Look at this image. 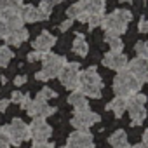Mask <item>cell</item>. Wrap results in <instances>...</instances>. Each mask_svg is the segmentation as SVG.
Listing matches in <instances>:
<instances>
[{
    "label": "cell",
    "mask_w": 148,
    "mask_h": 148,
    "mask_svg": "<svg viewBox=\"0 0 148 148\" xmlns=\"http://www.w3.org/2000/svg\"><path fill=\"white\" fill-rule=\"evenodd\" d=\"M9 105H11V101H9V99H2V101H0V112H5Z\"/></svg>",
    "instance_id": "f35d334b"
},
{
    "label": "cell",
    "mask_w": 148,
    "mask_h": 148,
    "mask_svg": "<svg viewBox=\"0 0 148 148\" xmlns=\"http://www.w3.org/2000/svg\"><path fill=\"white\" fill-rule=\"evenodd\" d=\"M79 75H80V64L79 63H66L58 77L68 91H77L79 84H80Z\"/></svg>",
    "instance_id": "8992f818"
},
{
    "label": "cell",
    "mask_w": 148,
    "mask_h": 148,
    "mask_svg": "<svg viewBox=\"0 0 148 148\" xmlns=\"http://www.w3.org/2000/svg\"><path fill=\"white\" fill-rule=\"evenodd\" d=\"M99 115L91 112V110H84V112H75L71 119V125L77 131H89V127H92L96 122H99Z\"/></svg>",
    "instance_id": "ba28073f"
},
{
    "label": "cell",
    "mask_w": 148,
    "mask_h": 148,
    "mask_svg": "<svg viewBox=\"0 0 148 148\" xmlns=\"http://www.w3.org/2000/svg\"><path fill=\"white\" fill-rule=\"evenodd\" d=\"M11 101H14V103H18L21 108H28V105H30V101H32V98H30V94H26V92H14L12 94V99Z\"/></svg>",
    "instance_id": "484cf974"
},
{
    "label": "cell",
    "mask_w": 148,
    "mask_h": 148,
    "mask_svg": "<svg viewBox=\"0 0 148 148\" xmlns=\"http://www.w3.org/2000/svg\"><path fill=\"white\" fill-rule=\"evenodd\" d=\"M44 54H45V52H38V51H32V52L28 54V61H32V63H33V61H38V59H42V58H44Z\"/></svg>",
    "instance_id": "d6a6232c"
},
{
    "label": "cell",
    "mask_w": 148,
    "mask_h": 148,
    "mask_svg": "<svg viewBox=\"0 0 148 148\" xmlns=\"http://www.w3.org/2000/svg\"><path fill=\"white\" fill-rule=\"evenodd\" d=\"M42 64H44L42 70L35 73V79L37 80H51L59 75V71L66 64V58L54 54V52H45L42 58Z\"/></svg>",
    "instance_id": "3957f363"
},
{
    "label": "cell",
    "mask_w": 148,
    "mask_h": 148,
    "mask_svg": "<svg viewBox=\"0 0 148 148\" xmlns=\"http://www.w3.org/2000/svg\"><path fill=\"white\" fill-rule=\"evenodd\" d=\"M134 51H136L138 58H148V44L146 42H138L134 45Z\"/></svg>",
    "instance_id": "4dcf8cb0"
},
{
    "label": "cell",
    "mask_w": 148,
    "mask_h": 148,
    "mask_svg": "<svg viewBox=\"0 0 148 148\" xmlns=\"http://www.w3.org/2000/svg\"><path fill=\"white\" fill-rule=\"evenodd\" d=\"M11 146V141H9V136L5 134V131L0 127V148H9Z\"/></svg>",
    "instance_id": "1f68e13d"
},
{
    "label": "cell",
    "mask_w": 148,
    "mask_h": 148,
    "mask_svg": "<svg viewBox=\"0 0 148 148\" xmlns=\"http://www.w3.org/2000/svg\"><path fill=\"white\" fill-rule=\"evenodd\" d=\"M127 99V112L131 115V125L132 127H138L145 122L146 119V108H145V103H146V96L143 92H136Z\"/></svg>",
    "instance_id": "277c9868"
},
{
    "label": "cell",
    "mask_w": 148,
    "mask_h": 148,
    "mask_svg": "<svg viewBox=\"0 0 148 148\" xmlns=\"http://www.w3.org/2000/svg\"><path fill=\"white\" fill-rule=\"evenodd\" d=\"M28 37H30V33H28V30H25V28L11 30V32H7V35H5V42H7L9 45H21L23 42L28 40Z\"/></svg>",
    "instance_id": "9a60e30c"
},
{
    "label": "cell",
    "mask_w": 148,
    "mask_h": 148,
    "mask_svg": "<svg viewBox=\"0 0 148 148\" xmlns=\"http://www.w3.org/2000/svg\"><path fill=\"white\" fill-rule=\"evenodd\" d=\"M66 16H68V19H79V21H82V23L87 21V12H86L82 2H77V4L70 5V7L66 9Z\"/></svg>",
    "instance_id": "ac0fdd59"
},
{
    "label": "cell",
    "mask_w": 148,
    "mask_h": 148,
    "mask_svg": "<svg viewBox=\"0 0 148 148\" xmlns=\"http://www.w3.org/2000/svg\"><path fill=\"white\" fill-rule=\"evenodd\" d=\"M143 145L148 146V131H145V134H143Z\"/></svg>",
    "instance_id": "ab89813d"
},
{
    "label": "cell",
    "mask_w": 148,
    "mask_h": 148,
    "mask_svg": "<svg viewBox=\"0 0 148 148\" xmlns=\"http://www.w3.org/2000/svg\"><path fill=\"white\" fill-rule=\"evenodd\" d=\"M59 2H63V0H52V4H59Z\"/></svg>",
    "instance_id": "7bdbcfd3"
},
{
    "label": "cell",
    "mask_w": 148,
    "mask_h": 148,
    "mask_svg": "<svg viewBox=\"0 0 148 148\" xmlns=\"http://www.w3.org/2000/svg\"><path fill=\"white\" fill-rule=\"evenodd\" d=\"M138 30H139V33H148V19L141 18L138 23Z\"/></svg>",
    "instance_id": "836d02e7"
},
{
    "label": "cell",
    "mask_w": 148,
    "mask_h": 148,
    "mask_svg": "<svg viewBox=\"0 0 148 148\" xmlns=\"http://www.w3.org/2000/svg\"><path fill=\"white\" fill-rule=\"evenodd\" d=\"M125 70L131 71L141 84L148 82V58H134L132 61H127Z\"/></svg>",
    "instance_id": "30bf717a"
},
{
    "label": "cell",
    "mask_w": 148,
    "mask_h": 148,
    "mask_svg": "<svg viewBox=\"0 0 148 148\" xmlns=\"http://www.w3.org/2000/svg\"><path fill=\"white\" fill-rule=\"evenodd\" d=\"M26 112H28V115L33 117V119H47V117H51V115L56 112V108H54V106H49L47 101H42V99L35 98V99L30 101Z\"/></svg>",
    "instance_id": "8fae6325"
},
{
    "label": "cell",
    "mask_w": 148,
    "mask_h": 148,
    "mask_svg": "<svg viewBox=\"0 0 148 148\" xmlns=\"http://www.w3.org/2000/svg\"><path fill=\"white\" fill-rule=\"evenodd\" d=\"M23 0H0V16L5 12H21Z\"/></svg>",
    "instance_id": "44dd1931"
},
{
    "label": "cell",
    "mask_w": 148,
    "mask_h": 148,
    "mask_svg": "<svg viewBox=\"0 0 148 148\" xmlns=\"http://www.w3.org/2000/svg\"><path fill=\"white\" fill-rule=\"evenodd\" d=\"M141 87L143 84L127 70L117 71V77L113 79V92L115 96H120V98H129L136 92H141Z\"/></svg>",
    "instance_id": "7a4b0ae2"
},
{
    "label": "cell",
    "mask_w": 148,
    "mask_h": 148,
    "mask_svg": "<svg viewBox=\"0 0 148 148\" xmlns=\"http://www.w3.org/2000/svg\"><path fill=\"white\" fill-rule=\"evenodd\" d=\"M108 143H110L113 148H122V146H127V134H125V131H122V129L115 131V132L108 138Z\"/></svg>",
    "instance_id": "603a6c76"
},
{
    "label": "cell",
    "mask_w": 148,
    "mask_h": 148,
    "mask_svg": "<svg viewBox=\"0 0 148 148\" xmlns=\"http://www.w3.org/2000/svg\"><path fill=\"white\" fill-rule=\"evenodd\" d=\"M105 42L110 45V51H113V52H122V49H124V42L119 35L105 33Z\"/></svg>",
    "instance_id": "cb8c5ba5"
},
{
    "label": "cell",
    "mask_w": 148,
    "mask_h": 148,
    "mask_svg": "<svg viewBox=\"0 0 148 148\" xmlns=\"http://www.w3.org/2000/svg\"><path fill=\"white\" fill-rule=\"evenodd\" d=\"M132 19V12L129 9H115L112 14L103 16L101 28L112 35H122L127 32V23Z\"/></svg>",
    "instance_id": "6da1fadb"
},
{
    "label": "cell",
    "mask_w": 148,
    "mask_h": 148,
    "mask_svg": "<svg viewBox=\"0 0 148 148\" xmlns=\"http://www.w3.org/2000/svg\"><path fill=\"white\" fill-rule=\"evenodd\" d=\"M56 44V37L49 32H42L35 40H33V49L38 52H49L51 47Z\"/></svg>",
    "instance_id": "4fadbf2b"
},
{
    "label": "cell",
    "mask_w": 148,
    "mask_h": 148,
    "mask_svg": "<svg viewBox=\"0 0 148 148\" xmlns=\"http://www.w3.org/2000/svg\"><path fill=\"white\" fill-rule=\"evenodd\" d=\"M52 7H54V4L52 2H49V0H42V2L38 4V12H40V16H42V21L44 19H49V16H51V12H52Z\"/></svg>",
    "instance_id": "4316f807"
},
{
    "label": "cell",
    "mask_w": 148,
    "mask_h": 148,
    "mask_svg": "<svg viewBox=\"0 0 148 148\" xmlns=\"http://www.w3.org/2000/svg\"><path fill=\"white\" fill-rule=\"evenodd\" d=\"M14 84H16V86H23V84H26V77H25V75L16 77V79H14Z\"/></svg>",
    "instance_id": "74e56055"
},
{
    "label": "cell",
    "mask_w": 148,
    "mask_h": 148,
    "mask_svg": "<svg viewBox=\"0 0 148 148\" xmlns=\"http://www.w3.org/2000/svg\"><path fill=\"white\" fill-rule=\"evenodd\" d=\"M103 16L105 14H89L87 16V25H89V28L91 30H94L96 26H101V21H103Z\"/></svg>",
    "instance_id": "f1b7e54d"
},
{
    "label": "cell",
    "mask_w": 148,
    "mask_h": 148,
    "mask_svg": "<svg viewBox=\"0 0 148 148\" xmlns=\"http://www.w3.org/2000/svg\"><path fill=\"white\" fill-rule=\"evenodd\" d=\"M120 4H132V0H119Z\"/></svg>",
    "instance_id": "b9f144b4"
},
{
    "label": "cell",
    "mask_w": 148,
    "mask_h": 148,
    "mask_svg": "<svg viewBox=\"0 0 148 148\" xmlns=\"http://www.w3.org/2000/svg\"><path fill=\"white\" fill-rule=\"evenodd\" d=\"M71 49H73V52H75V54H79V56H82V58L87 56L89 45H87V42H86V38H84L82 33H77V35H75V40H73Z\"/></svg>",
    "instance_id": "7402d4cb"
},
{
    "label": "cell",
    "mask_w": 148,
    "mask_h": 148,
    "mask_svg": "<svg viewBox=\"0 0 148 148\" xmlns=\"http://www.w3.org/2000/svg\"><path fill=\"white\" fill-rule=\"evenodd\" d=\"M122 148H131V146H122Z\"/></svg>",
    "instance_id": "f6af8a7d"
},
{
    "label": "cell",
    "mask_w": 148,
    "mask_h": 148,
    "mask_svg": "<svg viewBox=\"0 0 148 148\" xmlns=\"http://www.w3.org/2000/svg\"><path fill=\"white\" fill-rule=\"evenodd\" d=\"M66 148H94V139L89 131H75L68 136Z\"/></svg>",
    "instance_id": "9c48e42d"
},
{
    "label": "cell",
    "mask_w": 148,
    "mask_h": 148,
    "mask_svg": "<svg viewBox=\"0 0 148 148\" xmlns=\"http://www.w3.org/2000/svg\"><path fill=\"white\" fill-rule=\"evenodd\" d=\"M131 148H148V146H145L143 143H139V145H134V146H131Z\"/></svg>",
    "instance_id": "60d3db41"
},
{
    "label": "cell",
    "mask_w": 148,
    "mask_h": 148,
    "mask_svg": "<svg viewBox=\"0 0 148 148\" xmlns=\"http://www.w3.org/2000/svg\"><path fill=\"white\" fill-rule=\"evenodd\" d=\"M79 2H87V0H79Z\"/></svg>",
    "instance_id": "ee69618b"
},
{
    "label": "cell",
    "mask_w": 148,
    "mask_h": 148,
    "mask_svg": "<svg viewBox=\"0 0 148 148\" xmlns=\"http://www.w3.org/2000/svg\"><path fill=\"white\" fill-rule=\"evenodd\" d=\"M7 26H5V23H4V19H2V16H0V38H5V35H7Z\"/></svg>",
    "instance_id": "e575fe53"
},
{
    "label": "cell",
    "mask_w": 148,
    "mask_h": 148,
    "mask_svg": "<svg viewBox=\"0 0 148 148\" xmlns=\"http://www.w3.org/2000/svg\"><path fill=\"white\" fill-rule=\"evenodd\" d=\"M103 64L106 68L115 70V71H122L127 66V56L124 52H113V51H110V52H106L103 56Z\"/></svg>",
    "instance_id": "7c38bea8"
},
{
    "label": "cell",
    "mask_w": 148,
    "mask_h": 148,
    "mask_svg": "<svg viewBox=\"0 0 148 148\" xmlns=\"http://www.w3.org/2000/svg\"><path fill=\"white\" fill-rule=\"evenodd\" d=\"M12 58H14V52H12L7 45L0 47V66H7V63H9Z\"/></svg>",
    "instance_id": "83f0119b"
},
{
    "label": "cell",
    "mask_w": 148,
    "mask_h": 148,
    "mask_svg": "<svg viewBox=\"0 0 148 148\" xmlns=\"http://www.w3.org/2000/svg\"><path fill=\"white\" fill-rule=\"evenodd\" d=\"M32 148H54V146H52L51 143H47V141H45V143H33V146H32Z\"/></svg>",
    "instance_id": "8d00e7d4"
},
{
    "label": "cell",
    "mask_w": 148,
    "mask_h": 148,
    "mask_svg": "<svg viewBox=\"0 0 148 148\" xmlns=\"http://www.w3.org/2000/svg\"><path fill=\"white\" fill-rule=\"evenodd\" d=\"M108 112H113L115 117H122L127 110V99L125 98H120V96H115L113 101H110L106 106H105Z\"/></svg>",
    "instance_id": "d6986e66"
},
{
    "label": "cell",
    "mask_w": 148,
    "mask_h": 148,
    "mask_svg": "<svg viewBox=\"0 0 148 148\" xmlns=\"http://www.w3.org/2000/svg\"><path fill=\"white\" fill-rule=\"evenodd\" d=\"M56 96H58V92H56V91H52V89H49V87H44V89L37 94V98H38V99H42V101H47V99L56 98Z\"/></svg>",
    "instance_id": "f546056e"
},
{
    "label": "cell",
    "mask_w": 148,
    "mask_h": 148,
    "mask_svg": "<svg viewBox=\"0 0 148 148\" xmlns=\"http://www.w3.org/2000/svg\"><path fill=\"white\" fill-rule=\"evenodd\" d=\"M19 14H21V18H23L25 23H37V21H42V16H40L38 9L33 7V5H23V9H21Z\"/></svg>",
    "instance_id": "ffe728a7"
},
{
    "label": "cell",
    "mask_w": 148,
    "mask_h": 148,
    "mask_svg": "<svg viewBox=\"0 0 148 148\" xmlns=\"http://www.w3.org/2000/svg\"><path fill=\"white\" fill-rule=\"evenodd\" d=\"M2 129L5 131V134L9 136L11 145H14V146H19L21 143L32 139L30 138V129H28V125L21 119H14L9 125H4Z\"/></svg>",
    "instance_id": "5b68a950"
},
{
    "label": "cell",
    "mask_w": 148,
    "mask_h": 148,
    "mask_svg": "<svg viewBox=\"0 0 148 148\" xmlns=\"http://www.w3.org/2000/svg\"><path fill=\"white\" fill-rule=\"evenodd\" d=\"M28 129H30V138L35 143H45L52 134V127L45 122V119H33Z\"/></svg>",
    "instance_id": "52a82bcc"
},
{
    "label": "cell",
    "mask_w": 148,
    "mask_h": 148,
    "mask_svg": "<svg viewBox=\"0 0 148 148\" xmlns=\"http://www.w3.org/2000/svg\"><path fill=\"white\" fill-rule=\"evenodd\" d=\"M71 25H73V19H66V21H63V23L59 25V30H61V32H68V30L71 28Z\"/></svg>",
    "instance_id": "d590c367"
},
{
    "label": "cell",
    "mask_w": 148,
    "mask_h": 148,
    "mask_svg": "<svg viewBox=\"0 0 148 148\" xmlns=\"http://www.w3.org/2000/svg\"><path fill=\"white\" fill-rule=\"evenodd\" d=\"M79 80H80V84H87V86H98V87H101V89H103V80H101L99 73H98V70H96L94 66H91V68H87V70L80 71ZM80 84H79V86H80Z\"/></svg>",
    "instance_id": "5bb4252c"
},
{
    "label": "cell",
    "mask_w": 148,
    "mask_h": 148,
    "mask_svg": "<svg viewBox=\"0 0 148 148\" xmlns=\"http://www.w3.org/2000/svg\"><path fill=\"white\" fill-rule=\"evenodd\" d=\"M77 91H80V92H82L86 98H94V99H99V98H101V87H98V86H87V84H80Z\"/></svg>",
    "instance_id": "d4e9b609"
},
{
    "label": "cell",
    "mask_w": 148,
    "mask_h": 148,
    "mask_svg": "<svg viewBox=\"0 0 148 148\" xmlns=\"http://www.w3.org/2000/svg\"><path fill=\"white\" fill-rule=\"evenodd\" d=\"M68 103L75 108V112H84V110H89V103H87V98L80 92V91H73L70 96H68Z\"/></svg>",
    "instance_id": "2e32d148"
},
{
    "label": "cell",
    "mask_w": 148,
    "mask_h": 148,
    "mask_svg": "<svg viewBox=\"0 0 148 148\" xmlns=\"http://www.w3.org/2000/svg\"><path fill=\"white\" fill-rule=\"evenodd\" d=\"M2 19H4V23H5L9 32L11 30H19L25 25V21H23L19 12H5V14H2Z\"/></svg>",
    "instance_id": "e0dca14e"
}]
</instances>
